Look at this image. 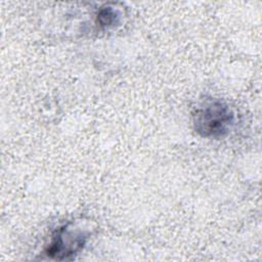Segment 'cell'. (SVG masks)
<instances>
[{
    "instance_id": "1",
    "label": "cell",
    "mask_w": 262,
    "mask_h": 262,
    "mask_svg": "<svg viewBox=\"0 0 262 262\" xmlns=\"http://www.w3.org/2000/svg\"><path fill=\"white\" fill-rule=\"evenodd\" d=\"M191 117L196 134L209 139H219L227 135L235 121L232 108L218 98H208L199 103Z\"/></svg>"
},
{
    "instance_id": "2",
    "label": "cell",
    "mask_w": 262,
    "mask_h": 262,
    "mask_svg": "<svg viewBox=\"0 0 262 262\" xmlns=\"http://www.w3.org/2000/svg\"><path fill=\"white\" fill-rule=\"evenodd\" d=\"M89 231L78 222H69L53 233L46 255L55 260H69L78 254L85 246Z\"/></svg>"
},
{
    "instance_id": "3",
    "label": "cell",
    "mask_w": 262,
    "mask_h": 262,
    "mask_svg": "<svg viewBox=\"0 0 262 262\" xmlns=\"http://www.w3.org/2000/svg\"><path fill=\"white\" fill-rule=\"evenodd\" d=\"M96 21L103 29L112 28L120 21V11L112 6L101 7L96 15Z\"/></svg>"
}]
</instances>
